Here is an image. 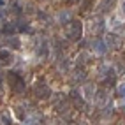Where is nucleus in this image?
Masks as SVG:
<instances>
[{
    "mask_svg": "<svg viewBox=\"0 0 125 125\" xmlns=\"http://www.w3.org/2000/svg\"><path fill=\"white\" fill-rule=\"evenodd\" d=\"M58 21H60L62 25H67V23L71 21V14H69L67 11H62L60 14H58Z\"/></svg>",
    "mask_w": 125,
    "mask_h": 125,
    "instance_id": "nucleus-18",
    "label": "nucleus"
},
{
    "mask_svg": "<svg viewBox=\"0 0 125 125\" xmlns=\"http://www.w3.org/2000/svg\"><path fill=\"white\" fill-rule=\"evenodd\" d=\"M34 92H35V95H37L39 99H46V97H49V94H51L49 88L44 85V81H39L37 85L34 86Z\"/></svg>",
    "mask_w": 125,
    "mask_h": 125,
    "instance_id": "nucleus-4",
    "label": "nucleus"
},
{
    "mask_svg": "<svg viewBox=\"0 0 125 125\" xmlns=\"http://www.w3.org/2000/svg\"><path fill=\"white\" fill-rule=\"evenodd\" d=\"M74 79H76L78 83H83V81H86V69L85 67H76V71H74Z\"/></svg>",
    "mask_w": 125,
    "mask_h": 125,
    "instance_id": "nucleus-9",
    "label": "nucleus"
},
{
    "mask_svg": "<svg viewBox=\"0 0 125 125\" xmlns=\"http://www.w3.org/2000/svg\"><path fill=\"white\" fill-rule=\"evenodd\" d=\"M63 35L69 41H79L83 37V23L79 20H71L63 27Z\"/></svg>",
    "mask_w": 125,
    "mask_h": 125,
    "instance_id": "nucleus-1",
    "label": "nucleus"
},
{
    "mask_svg": "<svg viewBox=\"0 0 125 125\" xmlns=\"http://www.w3.org/2000/svg\"><path fill=\"white\" fill-rule=\"evenodd\" d=\"M71 97H72L74 106H76V107H83V106H85V102H83V99H81V95H79L78 90H72L71 92Z\"/></svg>",
    "mask_w": 125,
    "mask_h": 125,
    "instance_id": "nucleus-13",
    "label": "nucleus"
},
{
    "mask_svg": "<svg viewBox=\"0 0 125 125\" xmlns=\"http://www.w3.org/2000/svg\"><path fill=\"white\" fill-rule=\"evenodd\" d=\"M0 125H12V116L9 111H0Z\"/></svg>",
    "mask_w": 125,
    "mask_h": 125,
    "instance_id": "nucleus-12",
    "label": "nucleus"
},
{
    "mask_svg": "<svg viewBox=\"0 0 125 125\" xmlns=\"http://www.w3.org/2000/svg\"><path fill=\"white\" fill-rule=\"evenodd\" d=\"M115 79H116L115 71H107V76L104 78V86H106V88H107V86H113V85H115Z\"/></svg>",
    "mask_w": 125,
    "mask_h": 125,
    "instance_id": "nucleus-14",
    "label": "nucleus"
},
{
    "mask_svg": "<svg viewBox=\"0 0 125 125\" xmlns=\"http://www.w3.org/2000/svg\"><path fill=\"white\" fill-rule=\"evenodd\" d=\"M88 28H90V34L101 35L104 32V20L102 18H92L90 23H88Z\"/></svg>",
    "mask_w": 125,
    "mask_h": 125,
    "instance_id": "nucleus-3",
    "label": "nucleus"
},
{
    "mask_svg": "<svg viewBox=\"0 0 125 125\" xmlns=\"http://www.w3.org/2000/svg\"><path fill=\"white\" fill-rule=\"evenodd\" d=\"M95 85H90V83H88V85L85 86V90H83V95H85V99H92V97H94L95 95Z\"/></svg>",
    "mask_w": 125,
    "mask_h": 125,
    "instance_id": "nucleus-16",
    "label": "nucleus"
},
{
    "mask_svg": "<svg viewBox=\"0 0 125 125\" xmlns=\"http://www.w3.org/2000/svg\"><path fill=\"white\" fill-rule=\"evenodd\" d=\"M116 71H118L120 74H123V72H125V67H123V65H120V63H118V65H116Z\"/></svg>",
    "mask_w": 125,
    "mask_h": 125,
    "instance_id": "nucleus-21",
    "label": "nucleus"
},
{
    "mask_svg": "<svg viewBox=\"0 0 125 125\" xmlns=\"http://www.w3.org/2000/svg\"><path fill=\"white\" fill-rule=\"evenodd\" d=\"M7 46H11V48H14V49H20V48H21V42H20L18 37L11 35V37H7Z\"/></svg>",
    "mask_w": 125,
    "mask_h": 125,
    "instance_id": "nucleus-17",
    "label": "nucleus"
},
{
    "mask_svg": "<svg viewBox=\"0 0 125 125\" xmlns=\"http://www.w3.org/2000/svg\"><path fill=\"white\" fill-rule=\"evenodd\" d=\"M16 30H20L21 34H32V27L28 20H18L16 21Z\"/></svg>",
    "mask_w": 125,
    "mask_h": 125,
    "instance_id": "nucleus-7",
    "label": "nucleus"
},
{
    "mask_svg": "<svg viewBox=\"0 0 125 125\" xmlns=\"http://www.w3.org/2000/svg\"><path fill=\"white\" fill-rule=\"evenodd\" d=\"M118 97L125 101V85H120L118 86Z\"/></svg>",
    "mask_w": 125,
    "mask_h": 125,
    "instance_id": "nucleus-20",
    "label": "nucleus"
},
{
    "mask_svg": "<svg viewBox=\"0 0 125 125\" xmlns=\"http://www.w3.org/2000/svg\"><path fill=\"white\" fill-rule=\"evenodd\" d=\"M104 42L107 44V48H120V37L116 34H106Z\"/></svg>",
    "mask_w": 125,
    "mask_h": 125,
    "instance_id": "nucleus-6",
    "label": "nucleus"
},
{
    "mask_svg": "<svg viewBox=\"0 0 125 125\" xmlns=\"http://www.w3.org/2000/svg\"><path fill=\"white\" fill-rule=\"evenodd\" d=\"M115 5H116V0H101V4H99V9H101L102 12H104V11L107 12V11H111Z\"/></svg>",
    "mask_w": 125,
    "mask_h": 125,
    "instance_id": "nucleus-11",
    "label": "nucleus"
},
{
    "mask_svg": "<svg viewBox=\"0 0 125 125\" xmlns=\"http://www.w3.org/2000/svg\"><path fill=\"white\" fill-rule=\"evenodd\" d=\"M79 2H81V9H83V11H86L88 7H92L94 0H79Z\"/></svg>",
    "mask_w": 125,
    "mask_h": 125,
    "instance_id": "nucleus-19",
    "label": "nucleus"
},
{
    "mask_svg": "<svg viewBox=\"0 0 125 125\" xmlns=\"http://www.w3.org/2000/svg\"><path fill=\"white\" fill-rule=\"evenodd\" d=\"M95 48V51L99 53V55H104L106 51H107V44L104 42V39H95L94 41V44H92Z\"/></svg>",
    "mask_w": 125,
    "mask_h": 125,
    "instance_id": "nucleus-8",
    "label": "nucleus"
},
{
    "mask_svg": "<svg viewBox=\"0 0 125 125\" xmlns=\"http://www.w3.org/2000/svg\"><path fill=\"white\" fill-rule=\"evenodd\" d=\"M95 102L99 104V106H104L106 104V101H107V90H97L95 92Z\"/></svg>",
    "mask_w": 125,
    "mask_h": 125,
    "instance_id": "nucleus-10",
    "label": "nucleus"
},
{
    "mask_svg": "<svg viewBox=\"0 0 125 125\" xmlns=\"http://www.w3.org/2000/svg\"><path fill=\"white\" fill-rule=\"evenodd\" d=\"M12 62H14L12 51H9L7 48H2V49H0V63H2V65H11Z\"/></svg>",
    "mask_w": 125,
    "mask_h": 125,
    "instance_id": "nucleus-5",
    "label": "nucleus"
},
{
    "mask_svg": "<svg viewBox=\"0 0 125 125\" xmlns=\"http://www.w3.org/2000/svg\"><path fill=\"white\" fill-rule=\"evenodd\" d=\"M2 32H4V34L5 35H14L16 34V23H5L4 25V28H2Z\"/></svg>",
    "mask_w": 125,
    "mask_h": 125,
    "instance_id": "nucleus-15",
    "label": "nucleus"
},
{
    "mask_svg": "<svg viewBox=\"0 0 125 125\" xmlns=\"http://www.w3.org/2000/svg\"><path fill=\"white\" fill-rule=\"evenodd\" d=\"M7 83H9L11 90L16 92V94H23L25 92V81L16 72H7Z\"/></svg>",
    "mask_w": 125,
    "mask_h": 125,
    "instance_id": "nucleus-2",
    "label": "nucleus"
},
{
    "mask_svg": "<svg viewBox=\"0 0 125 125\" xmlns=\"http://www.w3.org/2000/svg\"><path fill=\"white\" fill-rule=\"evenodd\" d=\"M65 125H71V123H65Z\"/></svg>",
    "mask_w": 125,
    "mask_h": 125,
    "instance_id": "nucleus-23",
    "label": "nucleus"
},
{
    "mask_svg": "<svg viewBox=\"0 0 125 125\" xmlns=\"http://www.w3.org/2000/svg\"><path fill=\"white\" fill-rule=\"evenodd\" d=\"M123 11H125V4H123Z\"/></svg>",
    "mask_w": 125,
    "mask_h": 125,
    "instance_id": "nucleus-22",
    "label": "nucleus"
}]
</instances>
